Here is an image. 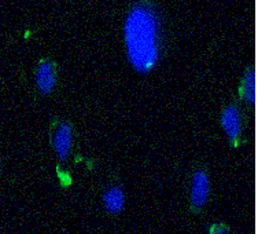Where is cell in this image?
Wrapping results in <instances>:
<instances>
[{"label": "cell", "instance_id": "1", "mask_svg": "<svg viewBox=\"0 0 258 234\" xmlns=\"http://www.w3.org/2000/svg\"><path fill=\"white\" fill-rule=\"evenodd\" d=\"M162 20L153 0H138L124 21V44L131 66L149 73L162 55Z\"/></svg>", "mask_w": 258, "mask_h": 234}, {"label": "cell", "instance_id": "2", "mask_svg": "<svg viewBox=\"0 0 258 234\" xmlns=\"http://www.w3.org/2000/svg\"><path fill=\"white\" fill-rule=\"evenodd\" d=\"M210 179L205 169L199 168L192 174L189 186V205L194 212H201L210 199Z\"/></svg>", "mask_w": 258, "mask_h": 234}, {"label": "cell", "instance_id": "3", "mask_svg": "<svg viewBox=\"0 0 258 234\" xmlns=\"http://www.w3.org/2000/svg\"><path fill=\"white\" fill-rule=\"evenodd\" d=\"M221 127L232 144H236L243 132V115L236 105H228L221 113Z\"/></svg>", "mask_w": 258, "mask_h": 234}, {"label": "cell", "instance_id": "4", "mask_svg": "<svg viewBox=\"0 0 258 234\" xmlns=\"http://www.w3.org/2000/svg\"><path fill=\"white\" fill-rule=\"evenodd\" d=\"M35 81L37 90L41 94L47 95L54 91V88L56 87V81H58V70H56L54 61H40L39 65L36 68Z\"/></svg>", "mask_w": 258, "mask_h": 234}, {"label": "cell", "instance_id": "5", "mask_svg": "<svg viewBox=\"0 0 258 234\" xmlns=\"http://www.w3.org/2000/svg\"><path fill=\"white\" fill-rule=\"evenodd\" d=\"M73 141H75V135L72 125L66 121L59 123L52 134V148L55 150V155L60 160L68 159L73 149Z\"/></svg>", "mask_w": 258, "mask_h": 234}, {"label": "cell", "instance_id": "6", "mask_svg": "<svg viewBox=\"0 0 258 234\" xmlns=\"http://www.w3.org/2000/svg\"><path fill=\"white\" fill-rule=\"evenodd\" d=\"M239 94L248 106L257 105V68L255 66H250L244 72L239 85Z\"/></svg>", "mask_w": 258, "mask_h": 234}, {"label": "cell", "instance_id": "7", "mask_svg": "<svg viewBox=\"0 0 258 234\" xmlns=\"http://www.w3.org/2000/svg\"><path fill=\"white\" fill-rule=\"evenodd\" d=\"M102 203L104 209L110 215L119 214L125 207V195L124 190L118 186H110L109 189L104 190L102 196Z\"/></svg>", "mask_w": 258, "mask_h": 234}, {"label": "cell", "instance_id": "8", "mask_svg": "<svg viewBox=\"0 0 258 234\" xmlns=\"http://www.w3.org/2000/svg\"><path fill=\"white\" fill-rule=\"evenodd\" d=\"M209 234H231V230L227 224L224 223H214L210 226Z\"/></svg>", "mask_w": 258, "mask_h": 234}]
</instances>
